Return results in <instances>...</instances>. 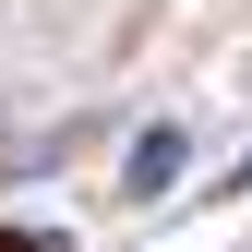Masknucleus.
Returning a JSON list of instances; mask_svg holds the SVG:
<instances>
[{
  "label": "nucleus",
  "mask_w": 252,
  "mask_h": 252,
  "mask_svg": "<svg viewBox=\"0 0 252 252\" xmlns=\"http://www.w3.org/2000/svg\"><path fill=\"white\" fill-rule=\"evenodd\" d=\"M180 156H192V144H180L168 120H156V132L132 144V192H168V180H180Z\"/></svg>",
  "instance_id": "obj_1"
}]
</instances>
